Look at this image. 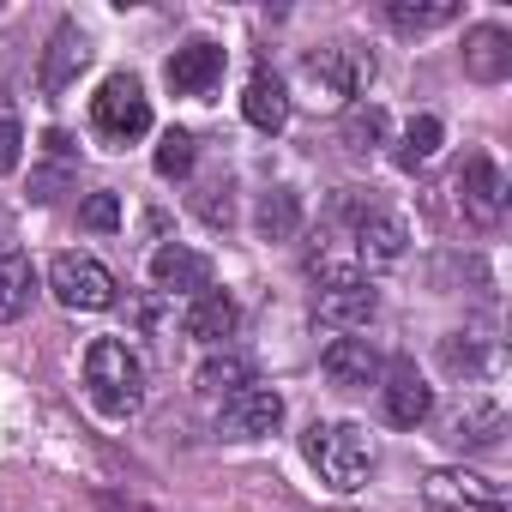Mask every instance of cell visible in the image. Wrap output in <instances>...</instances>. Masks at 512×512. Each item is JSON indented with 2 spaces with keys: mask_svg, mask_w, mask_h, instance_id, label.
Wrapping results in <instances>:
<instances>
[{
  "mask_svg": "<svg viewBox=\"0 0 512 512\" xmlns=\"http://www.w3.org/2000/svg\"><path fill=\"white\" fill-rule=\"evenodd\" d=\"M500 434H506V410L482 392H464L458 410L446 416V440L458 452H488V446H500Z\"/></svg>",
  "mask_w": 512,
  "mask_h": 512,
  "instance_id": "obj_12",
  "label": "cell"
},
{
  "mask_svg": "<svg viewBox=\"0 0 512 512\" xmlns=\"http://www.w3.org/2000/svg\"><path fill=\"white\" fill-rule=\"evenodd\" d=\"M314 278H320V290H314V314L326 320V326H368L374 320V308H380V296H374V284L362 278V272H350V266H314Z\"/></svg>",
  "mask_w": 512,
  "mask_h": 512,
  "instance_id": "obj_6",
  "label": "cell"
},
{
  "mask_svg": "<svg viewBox=\"0 0 512 512\" xmlns=\"http://www.w3.org/2000/svg\"><path fill=\"white\" fill-rule=\"evenodd\" d=\"M302 452H308V464L320 470V482L332 494H356L374 470V440L356 422H314L302 434Z\"/></svg>",
  "mask_w": 512,
  "mask_h": 512,
  "instance_id": "obj_1",
  "label": "cell"
},
{
  "mask_svg": "<svg viewBox=\"0 0 512 512\" xmlns=\"http://www.w3.org/2000/svg\"><path fill=\"white\" fill-rule=\"evenodd\" d=\"M49 290L73 314H103V308H115L121 284H115V272L97 260V253H61V260L49 266Z\"/></svg>",
  "mask_w": 512,
  "mask_h": 512,
  "instance_id": "obj_5",
  "label": "cell"
},
{
  "mask_svg": "<svg viewBox=\"0 0 512 512\" xmlns=\"http://www.w3.org/2000/svg\"><path fill=\"white\" fill-rule=\"evenodd\" d=\"M19 151H25V133H19V121L7 109H0V175L19 169Z\"/></svg>",
  "mask_w": 512,
  "mask_h": 512,
  "instance_id": "obj_30",
  "label": "cell"
},
{
  "mask_svg": "<svg viewBox=\"0 0 512 512\" xmlns=\"http://www.w3.org/2000/svg\"><path fill=\"white\" fill-rule=\"evenodd\" d=\"M458 205H464V217H470L476 229H494V223L506 217V175H500L494 157L476 151V157L458 169Z\"/></svg>",
  "mask_w": 512,
  "mask_h": 512,
  "instance_id": "obj_10",
  "label": "cell"
},
{
  "mask_svg": "<svg viewBox=\"0 0 512 512\" xmlns=\"http://www.w3.org/2000/svg\"><path fill=\"white\" fill-rule=\"evenodd\" d=\"M85 392H91V404L103 416H115V422L133 416L145 404V368H139V356L121 338H97L85 350Z\"/></svg>",
  "mask_w": 512,
  "mask_h": 512,
  "instance_id": "obj_2",
  "label": "cell"
},
{
  "mask_svg": "<svg viewBox=\"0 0 512 512\" xmlns=\"http://www.w3.org/2000/svg\"><path fill=\"white\" fill-rule=\"evenodd\" d=\"M374 145H386V109L380 103H350L344 109V151L368 157Z\"/></svg>",
  "mask_w": 512,
  "mask_h": 512,
  "instance_id": "obj_24",
  "label": "cell"
},
{
  "mask_svg": "<svg viewBox=\"0 0 512 512\" xmlns=\"http://www.w3.org/2000/svg\"><path fill=\"white\" fill-rule=\"evenodd\" d=\"M229 193H235L229 181H205V187L193 193V211H199L211 229H229V223H235V199H229Z\"/></svg>",
  "mask_w": 512,
  "mask_h": 512,
  "instance_id": "obj_27",
  "label": "cell"
},
{
  "mask_svg": "<svg viewBox=\"0 0 512 512\" xmlns=\"http://www.w3.org/2000/svg\"><path fill=\"white\" fill-rule=\"evenodd\" d=\"M0 253H13V217H7V205H0Z\"/></svg>",
  "mask_w": 512,
  "mask_h": 512,
  "instance_id": "obj_31",
  "label": "cell"
},
{
  "mask_svg": "<svg viewBox=\"0 0 512 512\" xmlns=\"http://www.w3.org/2000/svg\"><path fill=\"white\" fill-rule=\"evenodd\" d=\"M235 326H241V308H235V296H223V290H199V296L187 302V314H181V332L199 338V344H211V350L229 344Z\"/></svg>",
  "mask_w": 512,
  "mask_h": 512,
  "instance_id": "obj_17",
  "label": "cell"
},
{
  "mask_svg": "<svg viewBox=\"0 0 512 512\" xmlns=\"http://www.w3.org/2000/svg\"><path fill=\"white\" fill-rule=\"evenodd\" d=\"M241 115L260 133H284V121H290V85L260 67V73L247 79V91H241Z\"/></svg>",
  "mask_w": 512,
  "mask_h": 512,
  "instance_id": "obj_19",
  "label": "cell"
},
{
  "mask_svg": "<svg viewBox=\"0 0 512 512\" xmlns=\"http://www.w3.org/2000/svg\"><path fill=\"white\" fill-rule=\"evenodd\" d=\"M464 73H470L476 85H500V79L512 73V37H506L500 25H476V31L464 37Z\"/></svg>",
  "mask_w": 512,
  "mask_h": 512,
  "instance_id": "obj_18",
  "label": "cell"
},
{
  "mask_svg": "<svg viewBox=\"0 0 512 512\" xmlns=\"http://www.w3.org/2000/svg\"><path fill=\"white\" fill-rule=\"evenodd\" d=\"M320 368H326V380L344 386V392L380 386V350H374L368 338H332V344L320 350Z\"/></svg>",
  "mask_w": 512,
  "mask_h": 512,
  "instance_id": "obj_16",
  "label": "cell"
},
{
  "mask_svg": "<svg viewBox=\"0 0 512 512\" xmlns=\"http://www.w3.org/2000/svg\"><path fill=\"white\" fill-rule=\"evenodd\" d=\"M79 223L85 229H97V235H109V229H121V199L103 187V193H85V205H79Z\"/></svg>",
  "mask_w": 512,
  "mask_h": 512,
  "instance_id": "obj_29",
  "label": "cell"
},
{
  "mask_svg": "<svg viewBox=\"0 0 512 512\" xmlns=\"http://www.w3.org/2000/svg\"><path fill=\"white\" fill-rule=\"evenodd\" d=\"M253 229H260V241H290V235L302 229V199H296L290 187H272V193H260Z\"/></svg>",
  "mask_w": 512,
  "mask_h": 512,
  "instance_id": "obj_22",
  "label": "cell"
},
{
  "mask_svg": "<svg viewBox=\"0 0 512 512\" xmlns=\"http://www.w3.org/2000/svg\"><path fill=\"white\" fill-rule=\"evenodd\" d=\"M151 284L163 290V296H199V290H211V260L205 253H193V247H181V241H163L157 253H151Z\"/></svg>",
  "mask_w": 512,
  "mask_h": 512,
  "instance_id": "obj_15",
  "label": "cell"
},
{
  "mask_svg": "<svg viewBox=\"0 0 512 512\" xmlns=\"http://www.w3.org/2000/svg\"><path fill=\"white\" fill-rule=\"evenodd\" d=\"M31 296H37V266L25 260V253H0V326H13L31 314Z\"/></svg>",
  "mask_w": 512,
  "mask_h": 512,
  "instance_id": "obj_20",
  "label": "cell"
},
{
  "mask_svg": "<svg viewBox=\"0 0 512 512\" xmlns=\"http://www.w3.org/2000/svg\"><path fill=\"white\" fill-rule=\"evenodd\" d=\"M302 85L320 109H344L350 97L374 85V55L362 43H320L302 55Z\"/></svg>",
  "mask_w": 512,
  "mask_h": 512,
  "instance_id": "obj_3",
  "label": "cell"
},
{
  "mask_svg": "<svg viewBox=\"0 0 512 512\" xmlns=\"http://www.w3.org/2000/svg\"><path fill=\"white\" fill-rule=\"evenodd\" d=\"M91 133L103 145H115V151H127V145H139L151 133V97H145V85L133 73H109L97 85V97H91Z\"/></svg>",
  "mask_w": 512,
  "mask_h": 512,
  "instance_id": "obj_4",
  "label": "cell"
},
{
  "mask_svg": "<svg viewBox=\"0 0 512 512\" xmlns=\"http://www.w3.org/2000/svg\"><path fill=\"white\" fill-rule=\"evenodd\" d=\"M193 386H199L205 398H235L241 386H253V362H247L241 350H211L205 368L193 374Z\"/></svg>",
  "mask_w": 512,
  "mask_h": 512,
  "instance_id": "obj_21",
  "label": "cell"
},
{
  "mask_svg": "<svg viewBox=\"0 0 512 512\" xmlns=\"http://www.w3.org/2000/svg\"><path fill=\"white\" fill-rule=\"evenodd\" d=\"M440 362H446V374H464V380L482 374V350H476V338H464V332L440 338Z\"/></svg>",
  "mask_w": 512,
  "mask_h": 512,
  "instance_id": "obj_28",
  "label": "cell"
},
{
  "mask_svg": "<svg viewBox=\"0 0 512 512\" xmlns=\"http://www.w3.org/2000/svg\"><path fill=\"white\" fill-rule=\"evenodd\" d=\"M440 139H446V127H440V115H410L404 121V139H398V169H416V163H428L434 151H440Z\"/></svg>",
  "mask_w": 512,
  "mask_h": 512,
  "instance_id": "obj_25",
  "label": "cell"
},
{
  "mask_svg": "<svg viewBox=\"0 0 512 512\" xmlns=\"http://www.w3.org/2000/svg\"><path fill=\"white\" fill-rule=\"evenodd\" d=\"M380 398H386V422H392V428H416V422L434 416V386L416 374V362H392Z\"/></svg>",
  "mask_w": 512,
  "mask_h": 512,
  "instance_id": "obj_14",
  "label": "cell"
},
{
  "mask_svg": "<svg viewBox=\"0 0 512 512\" xmlns=\"http://www.w3.org/2000/svg\"><path fill=\"white\" fill-rule=\"evenodd\" d=\"M193 163H199V139L181 133V127H169V133L157 139V175H163V181H181V175H193Z\"/></svg>",
  "mask_w": 512,
  "mask_h": 512,
  "instance_id": "obj_26",
  "label": "cell"
},
{
  "mask_svg": "<svg viewBox=\"0 0 512 512\" xmlns=\"http://www.w3.org/2000/svg\"><path fill=\"white\" fill-rule=\"evenodd\" d=\"M223 61H229V55H223L211 37L181 43V49L169 55V67H163V73H169V91H175V97H211V91L223 85Z\"/></svg>",
  "mask_w": 512,
  "mask_h": 512,
  "instance_id": "obj_11",
  "label": "cell"
},
{
  "mask_svg": "<svg viewBox=\"0 0 512 512\" xmlns=\"http://www.w3.org/2000/svg\"><path fill=\"white\" fill-rule=\"evenodd\" d=\"M452 19H458V0H392L386 7L392 31H440Z\"/></svg>",
  "mask_w": 512,
  "mask_h": 512,
  "instance_id": "obj_23",
  "label": "cell"
},
{
  "mask_svg": "<svg viewBox=\"0 0 512 512\" xmlns=\"http://www.w3.org/2000/svg\"><path fill=\"white\" fill-rule=\"evenodd\" d=\"M422 500H428V512H512L506 494L476 470H428Z\"/></svg>",
  "mask_w": 512,
  "mask_h": 512,
  "instance_id": "obj_7",
  "label": "cell"
},
{
  "mask_svg": "<svg viewBox=\"0 0 512 512\" xmlns=\"http://www.w3.org/2000/svg\"><path fill=\"white\" fill-rule=\"evenodd\" d=\"M278 422H284V392H272V386H241L217 410V434L223 440H266Z\"/></svg>",
  "mask_w": 512,
  "mask_h": 512,
  "instance_id": "obj_8",
  "label": "cell"
},
{
  "mask_svg": "<svg viewBox=\"0 0 512 512\" xmlns=\"http://www.w3.org/2000/svg\"><path fill=\"white\" fill-rule=\"evenodd\" d=\"M350 223H356V260L362 266H398L404 260V247H410V229L404 217L380 211V205H344Z\"/></svg>",
  "mask_w": 512,
  "mask_h": 512,
  "instance_id": "obj_9",
  "label": "cell"
},
{
  "mask_svg": "<svg viewBox=\"0 0 512 512\" xmlns=\"http://www.w3.org/2000/svg\"><path fill=\"white\" fill-rule=\"evenodd\" d=\"M85 67H91V37H85L73 19L55 25V37H49V49H43V67H37V85H43L49 97H61Z\"/></svg>",
  "mask_w": 512,
  "mask_h": 512,
  "instance_id": "obj_13",
  "label": "cell"
}]
</instances>
